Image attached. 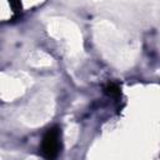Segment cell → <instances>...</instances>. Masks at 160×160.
Returning a JSON list of instances; mask_svg holds the SVG:
<instances>
[{
	"label": "cell",
	"mask_w": 160,
	"mask_h": 160,
	"mask_svg": "<svg viewBox=\"0 0 160 160\" xmlns=\"http://www.w3.org/2000/svg\"><path fill=\"white\" fill-rule=\"evenodd\" d=\"M61 132L59 128H50L44 134L41 141V154L46 159H55L61 151Z\"/></svg>",
	"instance_id": "6da1fadb"
},
{
	"label": "cell",
	"mask_w": 160,
	"mask_h": 160,
	"mask_svg": "<svg viewBox=\"0 0 160 160\" xmlns=\"http://www.w3.org/2000/svg\"><path fill=\"white\" fill-rule=\"evenodd\" d=\"M105 92L110 96H119L120 95V88L118 86V84L115 82H110L106 85L105 88Z\"/></svg>",
	"instance_id": "7a4b0ae2"
},
{
	"label": "cell",
	"mask_w": 160,
	"mask_h": 160,
	"mask_svg": "<svg viewBox=\"0 0 160 160\" xmlns=\"http://www.w3.org/2000/svg\"><path fill=\"white\" fill-rule=\"evenodd\" d=\"M10 4H11V6H12L14 11L21 10V2H20V0H10Z\"/></svg>",
	"instance_id": "3957f363"
}]
</instances>
